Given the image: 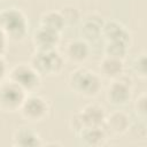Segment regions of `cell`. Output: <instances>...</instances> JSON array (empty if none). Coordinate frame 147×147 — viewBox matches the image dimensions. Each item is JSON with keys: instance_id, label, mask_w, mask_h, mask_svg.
I'll return each mask as SVG.
<instances>
[{"instance_id": "6da1fadb", "label": "cell", "mask_w": 147, "mask_h": 147, "mask_svg": "<svg viewBox=\"0 0 147 147\" xmlns=\"http://www.w3.org/2000/svg\"><path fill=\"white\" fill-rule=\"evenodd\" d=\"M69 87L80 96L94 98L102 88L101 76L87 68L78 67L69 76Z\"/></svg>"}, {"instance_id": "7a4b0ae2", "label": "cell", "mask_w": 147, "mask_h": 147, "mask_svg": "<svg viewBox=\"0 0 147 147\" xmlns=\"http://www.w3.org/2000/svg\"><path fill=\"white\" fill-rule=\"evenodd\" d=\"M0 29L8 40H23L29 30V22L24 13L15 7L3 8L0 10Z\"/></svg>"}, {"instance_id": "3957f363", "label": "cell", "mask_w": 147, "mask_h": 147, "mask_svg": "<svg viewBox=\"0 0 147 147\" xmlns=\"http://www.w3.org/2000/svg\"><path fill=\"white\" fill-rule=\"evenodd\" d=\"M30 64L40 76H57L64 69V57L56 49L36 51Z\"/></svg>"}, {"instance_id": "277c9868", "label": "cell", "mask_w": 147, "mask_h": 147, "mask_svg": "<svg viewBox=\"0 0 147 147\" xmlns=\"http://www.w3.org/2000/svg\"><path fill=\"white\" fill-rule=\"evenodd\" d=\"M106 115L103 107L96 103H88L71 117L70 127L76 134H78L84 127L102 126Z\"/></svg>"}, {"instance_id": "5b68a950", "label": "cell", "mask_w": 147, "mask_h": 147, "mask_svg": "<svg viewBox=\"0 0 147 147\" xmlns=\"http://www.w3.org/2000/svg\"><path fill=\"white\" fill-rule=\"evenodd\" d=\"M8 79L18 85L28 94L36 92L40 86L41 76L32 68L30 63H20L8 71Z\"/></svg>"}, {"instance_id": "8992f818", "label": "cell", "mask_w": 147, "mask_h": 147, "mask_svg": "<svg viewBox=\"0 0 147 147\" xmlns=\"http://www.w3.org/2000/svg\"><path fill=\"white\" fill-rule=\"evenodd\" d=\"M28 93L10 79L0 82V110L6 113L18 111Z\"/></svg>"}, {"instance_id": "52a82bcc", "label": "cell", "mask_w": 147, "mask_h": 147, "mask_svg": "<svg viewBox=\"0 0 147 147\" xmlns=\"http://www.w3.org/2000/svg\"><path fill=\"white\" fill-rule=\"evenodd\" d=\"M18 111L26 122L39 123L48 116L49 106L44 98L31 93L26 95Z\"/></svg>"}, {"instance_id": "ba28073f", "label": "cell", "mask_w": 147, "mask_h": 147, "mask_svg": "<svg viewBox=\"0 0 147 147\" xmlns=\"http://www.w3.org/2000/svg\"><path fill=\"white\" fill-rule=\"evenodd\" d=\"M132 88V79L123 74L118 78L110 82L107 88L106 98L108 102L114 106H124L131 100Z\"/></svg>"}, {"instance_id": "9c48e42d", "label": "cell", "mask_w": 147, "mask_h": 147, "mask_svg": "<svg viewBox=\"0 0 147 147\" xmlns=\"http://www.w3.org/2000/svg\"><path fill=\"white\" fill-rule=\"evenodd\" d=\"M102 126L108 136L110 134L114 137H121L127 133L131 129V118L129 114L123 110H114L106 115Z\"/></svg>"}, {"instance_id": "30bf717a", "label": "cell", "mask_w": 147, "mask_h": 147, "mask_svg": "<svg viewBox=\"0 0 147 147\" xmlns=\"http://www.w3.org/2000/svg\"><path fill=\"white\" fill-rule=\"evenodd\" d=\"M101 38L106 42H124L130 45L131 33L130 31L118 21L110 20L106 21L102 25Z\"/></svg>"}, {"instance_id": "8fae6325", "label": "cell", "mask_w": 147, "mask_h": 147, "mask_svg": "<svg viewBox=\"0 0 147 147\" xmlns=\"http://www.w3.org/2000/svg\"><path fill=\"white\" fill-rule=\"evenodd\" d=\"M60 34L61 33L59 32L38 26L32 34V44L36 51L56 49V46L60 42Z\"/></svg>"}, {"instance_id": "7c38bea8", "label": "cell", "mask_w": 147, "mask_h": 147, "mask_svg": "<svg viewBox=\"0 0 147 147\" xmlns=\"http://www.w3.org/2000/svg\"><path fill=\"white\" fill-rule=\"evenodd\" d=\"M90 55L88 42L84 39H74L69 41L64 48L63 57L74 64H83Z\"/></svg>"}, {"instance_id": "4fadbf2b", "label": "cell", "mask_w": 147, "mask_h": 147, "mask_svg": "<svg viewBox=\"0 0 147 147\" xmlns=\"http://www.w3.org/2000/svg\"><path fill=\"white\" fill-rule=\"evenodd\" d=\"M105 21L98 14H91L85 17L80 26V36L85 41H96L101 38L102 25Z\"/></svg>"}, {"instance_id": "5bb4252c", "label": "cell", "mask_w": 147, "mask_h": 147, "mask_svg": "<svg viewBox=\"0 0 147 147\" xmlns=\"http://www.w3.org/2000/svg\"><path fill=\"white\" fill-rule=\"evenodd\" d=\"M11 145L17 147H37L41 146L42 141L37 131L30 127H18L11 138Z\"/></svg>"}, {"instance_id": "9a60e30c", "label": "cell", "mask_w": 147, "mask_h": 147, "mask_svg": "<svg viewBox=\"0 0 147 147\" xmlns=\"http://www.w3.org/2000/svg\"><path fill=\"white\" fill-rule=\"evenodd\" d=\"M83 144L87 146H102L107 142L108 134L103 126H87L84 127L78 134Z\"/></svg>"}, {"instance_id": "2e32d148", "label": "cell", "mask_w": 147, "mask_h": 147, "mask_svg": "<svg viewBox=\"0 0 147 147\" xmlns=\"http://www.w3.org/2000/svg\"><path fill=\"white\" fill-rule=\"evenodd\" d=\"M100 75L107 79H116L124 74V61L110 56H103L100 61Z\"/></svg>"}, {"instance_id": "e0dca14e", "label": "cell", "mask_w": 147, "mask_h": 147, "mask_svg": "<svg viewBox=\"0 0 147 147\" xmlns=\"http://www.w3.org/2000/svg\"><path fill=\"white\" fill-rule=\"evenodd\" d=\"M65 25L67 24L61 11H56V10H49L44 13L39 20V26L46 28L48 30H52L59 33L63 31Z\"/></svg>"}, {"instance_id": "ac0fdd59", "label": "cell", "mask_w": 147, "mask_h": 147, "mask_svg": "<svg viewBox=\"0 0 147 147\" xmlns=\"http://www.w3.org/2000/svg\"><path fill=\"white\" fill-rule=\"evenodd\" d=\"M130 45H126L124 42H106L105 44V55L110 56L118 60H125L127 56Z\"/></svg>"}, {"instance_id": "d6986e66", "label": "cell", "mask_w": 147, "mask_h": 147, "mask_svg": "<svg viewBox=\"0 0 147 147\" xmlns=\"http://www.w3.org/2000/svg\"><path fill=\"white\" fill-rule=\"evenodd\" d=\"M132 72L140 79H145L147 77V59L146 53H139L132 61L131 64Z\"/></svg>"}, {"instance_id": "ffe728a7", "label": "cell", "mask_w": 147, "mask_h": 147, "mask_svg": "<svg viewBox=\"0 0 147 147\" xmlns=\"http://www.w3.org/2000/svg\"><path fill=\"white\" fill-rule=\"evenodd\" d=\"M133 109L139 119L146 121V117H147V94L146 92H142L141 94L138 95V98L134 101Z\"/></svg>"}, {"instance_id": "44dd1931", "label": "cell", "mask_w": 147, "mask_h": 147, "mask_svg": "<svg viewBox=\"0 0 147 147\" xmlns=\"http://www.w3.org/2000/svg\"><path fill=\"white\" fill-rule=\"evenodd\" d=\"M60 11L65 21V24H72L79 20V11L74 6H65Z\"/></svg>"}, {"instance_id": "7402d4cb", "label": "cell", "mask_w": 147, "mask_h": 147, "mask_svg": "<svg viewBox=\"0 0 147 147\" xmlns=\"http://www.w3.org/2000/svg\"><path fill=\"white\" fill-rule=\"evenodd\" d=\"M7 41H8V39H7L6 34H5V33L2 32V30L0 29V56H2V55L5 54V52H6Z\"/></svg>"}, {"instance_id": "603a6c76", "label": "cell", "mask_w": 147, "mask_h": 147, "mask_svg": "<svg viewBox=\"0 0 147 147\" xmlns=\"http://www.w3.org/2000/svg\"><path fill=\"white\" fill-rule=\"evenodd\" d=\"M7 75H8V71H7L6 61L3 60L2 56H0V82H2L3 79H6V76Z\"/></svg>"}, {"instance_id": "cb8c5ba5", "label": "cell", "mask_w": 147, "mask_h": 147, "mask_svg": "<svg viewBox=\"0 0 147 147\" xmlns=\"http://www.w3.org/2000/svg\"><path fill=\"white\" fill-rule=\"evenodd\" d=\"M0 1H2V0H0Z\"/></svg>"}]
</instances>
